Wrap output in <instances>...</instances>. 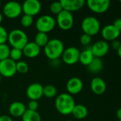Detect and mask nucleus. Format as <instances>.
I'll use <instances>...</instances> for the list:
<instances>
[{"label":"nucleus","mask_w":121,"mask_h":121,"mask_svg":"<svg viewBox=\"0 0 121 121\" xmlns=\"http://www.w3.org/2000/svg\"><path fill=\"white\" fill-rule=\"evenodd\" d=\"M75 106V100L68 93H62L59 94L55 101V107L62 115L66 116L71 114Z\"/></svg>","instance_id":"1"},{"label":"nucleus","mask_w":121,"mask_h":121,"mask_svg":"<svg viewBox=\"0 0 121 121\" xmlns=\"http://www.w3.org/2000/svg\"><path fill=\"white\" fill-rule=\"evenodd\" d=\"M64 50L63 43L57 38L48 40V42L44 48V54L51 60H58L61 57Z\"/></svg>","instance_id":"2"},{"label":"nucleus","mask_w":121,"mask_h":121,"mask_svg":"<svg viewBox=\"0 0 121 121\" xmlns=\"http://www.w3.org/2000/svg\"><path fill=\"white\" fill-rule=\"evenodd\" d=\"M12 48L23 50L24 46L29 43L26 33L21 29H14L8 34V40Z\"/></svg>","instance_id":"3"},{"label":"nucleus","mask_w":121,"mask_h":121,"mask_svg":"<svg viewBox=\"0 0 121 121\" xmlns=\"http://www.w3.org/2000/svg\"><path fill=\"white\" fill-rule=\"evenodd\" d=\"M81 28L85 34L93 36L101 30V23L94 16H87L83 18L81 23Z\"/></svg>","instance_id":"4"},{"label":"nucleus","mask_w":121,"mask_h":121,"mask_svg":"<svg viewBox=\"0 0 121 121\" xmlns=\"http://www.w3.org/2000/svg\"><path fill=\"white\" fill-rule=\"evenodd\" d=\"M56 20L50 15H44L39 17L36 22V27L39 32L47 33L51 31L56 26Z\"/></svg>","instance_id":"5"},{"label":"nucleus","mask_w":121,"mask_h":121,"mask_svg":"<svg viewBox=\"0 0 121 121\" xmlns=\"http://www.w3.org/2000/svg\"><path fill=\"white\" fill-rule=\"evenodd\" d=\"M58 26L61 30H68L71 29L74 23V18L72 13L63 10L57 15L56 21Z\"/></svg>","instance_id":"6"},{"label":"nucleus","mask_w":121,"mask_h":121,"mask_svg":"<svg viewBox=\"0 0 121 121\" xmlns=\"http://www.w3.org/2000/svg\"><path fill=\"white\" fill-rule=\"evenodd\" d=\"M22 12L21 4L18 1H8L3 6V13L9 18H16Z\"/></svg>","instance_id":"7"},{"label":"nucleus","mask_w":121,"mask_h":121,"mask_svg":"<svg viewBox=\"0 0 121 121\" xmlns=\"http://www.w3.org/2000/svg\"><path fill=\"white\" fill-rule=\"evenodd\" d=\"M16 73V62L10 58L0 61V74L4 77H11Z\"/></svg>","instance_id":"8"},{"label":"nucleus","mask_w":121,"mask_h":121,"mask_svg":"<svg viewBox=\"0 0 121 121\" xmlns=\"http://www.w3.org/2000/svg\"><path fill=\"white\" fill-rule=\"evenodd\" d=\"M80 50L76 47H69L64 50L61 57L63 62L72 65L79 61Z\"/></svg>","instance_id":"9"},{"label":"nucleus","mask_w":121,"mask_h":121,"mask_svg":"<svg viewBox=\"0 0 121 121\" xmlns=\"http://www.w3.org/2000/svg\"><path fill=\"white\" fill-rule=\"evenodd\" d=\"M88 7L96 13H103L106 12L111 5L109 0H88Z\"/></svg>","instance_id":"10"},{"label":"nucleus","mask_w":121,"mask_h":121,"mask_svg":"<svg viewBox=\"0 0 121 121\" xmlns=\"http://www.w3.org/2000/svg\"><path fill=\"white\" fill-rule=\"evenodd\" d=\"M21 7L24 14L34 16L41 11V4L39 0H26Z\"/></svg>","instance_id":"11"},{"label":"nucleus","mask_w":121,"mask_h":121,"mask_svg":"<svg viewBox=\"0 0 121 121\" xmlns=\"http://www.w3.org/2000/svg\"><path fill=\"white\" fill-rule=\"evenodd\" d=\"M121 35V31L113 24L104 26L101 30V35L105 41H113L117 40Z\"/></svg>","instance_id":"12"},{"label":"nucleus","mask_w":121,"mask_h":121,"mask_svg":"<svg viewBox=\"0 0 121 121\" xmlns=\"http://www.w3.org/2000/svg\"><path fill=\"white\" fill-rule=\"evenodd\" d=\"M93 55L95 57L101 58L105 56L109 51V45L105 40H99L96 42L91 48Z\"/></svg>","instance_id":"13"},{"label":"nucleus","mask_w":121,"mask_h":121,"mask_svg":"<svg viewBox=\"0 0 121 121\" xmlns=\"http://www.w3.org/2000/svg\"><path fill=\"white\" fill-rule=\"evenodd\" d=\"M44 86L39 83H33L30 84L26 91L27 97L30 100L38 101L43 96Z\"/></svg>","instance_id":"14"},{"label":"nucleus","mask_w":121,"mask_h":121,"mask_svg":"<svg viewBox=\"0 0 121 121\" xmlns=\"http://www.w3.org/2000/svg\"><path fill=\"white\" fill-rule=\"evenodd\" d=\"M83 87L82 80L78 77L71 78L66 84V89L69 94H79Z\"/></svg>","instance_id":"15"},{"label":"nucleus","mask_w":121,"mask_h":121,"mask_svg":"<svg viewBox=\"0 0 121 121\" xmlns=\"http://www.w3.org/2000/svg\"><path fill=\"white\" fill-rule=\"evenodd\" d=\"M60 2L63 9L71 13L81 9L86 3L84 0H61Z\"/></svg>","instance_id":"16"},{"label":"nucleus","mask_w":121,"mask_h":121,"mask_svg":"<svg viewBox=\"0 0 121 121\" xmlns=\"http://www.w3.org/2000/svg\"><path fill=\"white\" fill-rule=\"evenodd\" d=\"M106 83L101 77H94L91 82V91L97 95H101L106 91Z\"/></svg>","instance_id":"17"},{"label":"nucleus","mask_w":121,"mask_h":121,"mask_svg":"<svg viewBox=\"0 0 121 121\" xmlns=\"http://www.w3.org/2000/svg\"><path fill=\"white\" fill-rule=\"evenodd\" d=\"M26 111V107L25 104L21 101H14L9 107V112L10 115L13 117H21L25 111Z\"/></svg>","instance_id":"18"},{"label":"nucleus","mask_w":121,"mask_h":121,"mask_svg":"<svg viewBox=\"0 0 121 121\" xmlns=\"http://www.w3.org/2000/svg\"><path fill=\"white\" fill-rule=\"evenodd\" d=\"M23 55L29 58H34L37 57L40 52L41 48L38 46L34 42H29L22 50Z\"/></svg>","instance_id":"19"},{"label":"nucleus","mask_w":121,"mask_h":121,"mask_svg":"<svg viewBox=\"0 0 121 121\" xmlns=\"http://www.w3.org/2000/svg\"><path fill=\"white\" fill-rule=\"evenodd\" d=\"M88 109L85 106L81 104H78L74 106L71 114L75 118L81 120L86 118V116H88Z\"/></svg>","instance_id":"20"},{"label":"nucleus","mask_w":121,"mask_h":121,"mask_svg":"<svg viewBox=\"0 0 121 121\" xmlns=\"http://www.w3.org/2000/svg\"><path fill=\"white\" fill-rule=\"evenodd\" d=\"M94 57H95L93 56L91 48H87L80 53L79 62L82 65L85 66H88L92 62Z\"/></svg>","instance_id":"21"},{"label":"nucleus","mask_w":121,"mask_h":121,"mask_svg":"<svg viewBox=\"0 0 121 121\" xmlns=\"http://www.w3.org/2000/svg\"><path fill=\"white\" fill-rule=\"evenodd\" d=\"M103 62L101 58L94 57L92 62L88 65V69L90 72L93 74L99 73L103 69Z\"/></svg>","instance_id":"22"},{"label":"nucleus","mask_w":121,"mask_h":121,"mask_svg":"<svg viewBox=\"0 0 121 121\" xmlns=\"http://www.w3.org/2000/svg\"><path fill=\"white\" fill-rule=\"evenodd\" d=\"M22 121H41L40 114L37 111L26 109L24 115L21 116Z\"/></svg>","instance_id":"23"},{"label":"nucleus","mask_w":121,"mask_h":121,"mask_svg":"<svg viewBox=\"0 0 121 121\" xmlns=\"http://www.w3.org/2000/svg\"><path fill=\"white\" fill-rule=\"evenodd\" d=\"M48 42V37L47 35V33L38 32V33L35 36L34 43L39 46L40 48H44V46L47 44Z\"/></svg>","instance_id":"24"},{"label":"nucleus","mask_w":121,"mask_h":121,"mask_svg":"<svg viewBox=\"0 0 121 121\" xmlns=\"http://www.w3.org/2000/svg\"><path fill=\"white\" fill-rule=\"evenodd\" d=\"M57 94V89L55 86L52 84H48L44 86L43 95L47 98H53Z\"/></svg>","instance_id":"25"},{"label":"nucleus","mask_w":121,"mask_h":121,"mask_svg":"<svg viewBox=\"0 0 121 121\" xmlns=\"http://www.w3.org/2000/svg\"><path fill=\"white\" fill-rule=\"evenodd\" d=\"M10 50L11 49L7 44H0V61L9 58Z\"/></svg>","instance_id":"26"},{"label":"nucleus","mask_w":121,"mask_h":121,"mask_svg":"<svg viewBox=\"0 0 121 121\" xmlns=\"http://www.w3.org/2000/svg\"><path fill=\"white\" fill-rule=\"evenodd\" d=\"M23 55V52L22 50L18 49V48H12L10 50V53H9V58L14 60V62H16V61L19 62V60L21 58Z\"/></svg>","instance_id":"27"},{"label":"nucleus","mask_w":121,"mask_h":121,"mask_svg":"<svg viewBox=\"0 0 121 121\" xmlns=\"http://www.w3.org/2000/svg\"><path fill=\"white\" fill-rule=\"evenodd\" d=\"M29 65L24 61H19L16 62V72L21 74H26L29 72Z\"/></svg>","instance_id":"28"},{"label":"nucleus","mask_w":121,"mask_h":121,"mask_svg":"<svg viewBox=\"0 0 121 121\" xmlns=\"http://www.w3.org/2000/svg\"><path fill=\"white\" fill-rule=\"evenodd\" d=\"M21 24L24 27H29L32 25L34 22V18L33 16L24 14L21 16V20H20Z\"/></svg>","instance_id":"29"},{"label":"nucleus","mask_w":121,"mask_h":121,"mask_svg":"<svg viewBox=\"0 0 121 121\" xmlns=\"http://www.w3.org/2000/svg\"><path fill=\"white\" fill-rule=\"evenodd\" d=\"M50 11L54 14H58L61 13L63 9L62 8L61 4L60 1H54L50 5Z\"/></svg>","instance_id":"30"},{"label":"nucleus","mask_w":121,"mask_h":121,"mask_svg":"<svg viewBox=\"0 0 121 121\" xmlns=\"http://www.w3.org/2000/svg\"><path fill=\"white\" fill-rule=\"evenodd\" d=\"M8 34L6 29L0 25V44L5 43L8 40Z\"/></svg>","instance_id":"31"},{"label":"nucleus","mask_w":121,"mask_h":121,"mask_svg":"<svg viewBox=\"0 0 121 121\" xmlns=\"http://www.w3.org/2000/svg\"><path fill=\"white\" fill-rule=\"evenodd\" d=\"M92 40V37L89 35L83 33L80 38V42L83 45H88L91 43Z\"/></svg>","instance_id":"32"},{"label":"nucleus","mask_w":121,"mask_h":121,"mask_svg":"<svg viewBox=\"0 0 121 121\" xmlns=\"http://www.w3.org/2000/svg\"><path fill=\"white\" fill-rule=\"evenodd\" d=\"M39 108V103L37 101L31 100L28 104V109L30 111H36V110Z\"/></svg>","instance_id":"33"},{"label":"nucleus","mask_w":121,"mask_h":121,"mask_svg":"<svg viewBox=\"0 0 121 121\" xmlns=\"http://www.w3.org/2000/svg\"><path fill=\"white\" fill-rule=\"evenodd\" d=\"M121 45V43L118 40V39L111 41V46H112L113 49H114V50H118V48H120Z\"/></svg>","instance_id":"34"},{"label":"nucleus","mask_w":121,"mask_h":121,"mask_svg":"<svg viewBox=\"0 0 121 121\" xmlns=\"http://www.w3.org/2000/svg\"><path fill=\"white\" fill-rule=\"evenodd\" d=\"M113 25L118 30H119L121 32V18H117V19H116V20L113 21Z\"/></svg>","instance_id":"35"},{"label":"nucleus","mask_w":121,"mask_h":121,"mask_svg":"<svg viewBox=\"0 0 121 121\" xmlns=\"http://www.w3.org/2000/svg\"><path fill=\"white\" fill-rule=\"evenodd\" d=\"M0 121H13L12 118L6 115H2L0 116Z\"/></svg>","instance_id":"36"},{"label":"nucleus","mask_w":121,"mask_h":121,"mask_svg":"<svg viewBox=\"0 0 121 121\" xmlns=\"http://www.w3.org/2000/svg\"><path fill=\"white\" fill-rule=\"evenodd\" d=\"M116 116H117V118H118V121H121V108H120L117 112H116Z\"/></svg>","instance_id":"37"},{"label":"nucleus","mask_w":121,"mask_h":121,"mask_svg":"<svg viewBox=\"0 0 121 121\" xmlns=\"http://www.w3.org/2000/svg\"><path fill=\"white\" fill-rule=\"evenodd\" d=\"M117 53H118V55L119 57L121 59V46H120V48H118V50H117Z\"/></svg>","instance_id":"38"},{"label":"nucleus","mask_w":121,"mask_h":121,"mask_svg":"<svg viewBox=\"0 0 121 121\" xmlns=\"http://www.w3.org/2000/svg\"><path fill=\"white\" fill-rule=\"evenodd\" d=\"M2 20H3V15H2V13L0 12V24H1V21H2Z\"/></svg>","instance_id":"39"},{"label":"nucleus","mask_w":121,"mask_h":121,"mask_svg":"<svg viewBox=\"0 0 121 121\" xmlns=\"http://www.w3.org/2000/svg\"><path fill=\"white\" fill-rule=\"evenodd\" d=\"M1 79H2V76H1V75L0 74V82L1 81Z\"/></svg>","instance_id":"40"},{"label":"nucleus","mask_w":121,"mask_h":121,"mask_svg":"<svg viewBox=\"0 0 121 121\" xmlns=\"http://www.w3.org/2000/svg\"><path fill=\"white\" fill-rule=\"evenodd\" d=\"M72 121L71 120H68V121Z\"/></svg>","instance_id":"41"},{"label":"nucleus","mask_w":121,"mask_h":121,"mask_svg":"<svg viewBox=\"0 0 121 121\" xmlns=\"http://www.w3.org/2000/svg\"><path fill=\"white\" fill-rule=\"evenodd\" d=\"M1 1H0V7H1Z\"/></svg>","instance_id":"42"},{"label":"nucleus","mask_w":121,"mask_h":121,"mask_svg":"<svg viewBox=\"0 0 121 121\" xmlns=\"http://www.w3.org/2000/svg\"></svg>","instance_id":"43"},{"label":"nucleus","mask_w":121,"mask_h":121,"mask_svg":"<svg viewBox=\"0 0 121 121\" xmlns=\"http://www.w3.org/2000/svg\"></svg>","instance_id":"44"},{"label":"nucleus","mask_w":121,"mask_h":121,"mask_svg":"<svg viewBox=\"0 0 121 121\" xmlns=\"http://www.w3.org/2000/svg\"></svg>","instance_id":"45"}]
</instances>
